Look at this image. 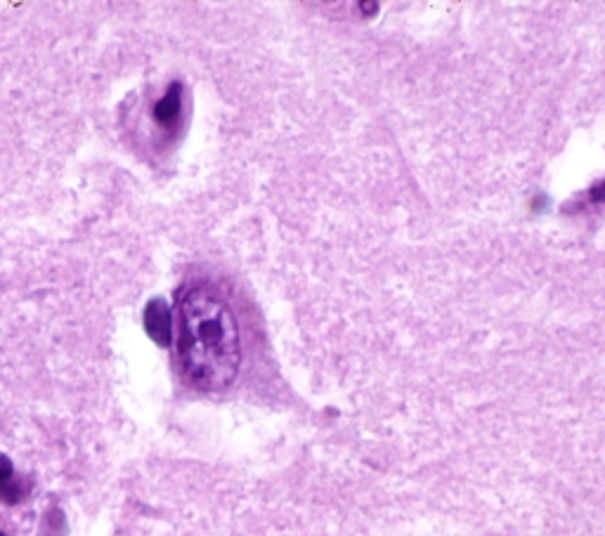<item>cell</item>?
<instances>
[{"instance_id": "cell-1", "label": "cell", "mask_w": 605, "mask_h": 536, "mask_svg": "<svg viewBox=\"0 0 605 536\" xmlns=\"http://www.w3.org/2000/svg\"><path fill=\"white\" fill-rule=\"evenodd\" d=\"M178 362L182 378L201 392L230 388L242 366V338L234 312L208 289H190L180 300Z\"/></svg>"}, {"instance_id": "cell-2", "label": "cell", "mask_w": 605, "mask_h": 536, "mask_svg": "<svg viewBox=\"0 0 605 536\" xmlns=\"http://www.w3.org/2000/svg\"><path fill=\"white\" fill-rule=\"evenodd\" d=\"M145 331L159 348H168L173 341V315L171 305L164 298L149 300L145 307Z\"/></svg>"}, {"instance_id": "cell-3", "label": "cell", "mask_w": 605, "mask_h": 536, "mask_svg": "<svg viewBox=\"0 0 605 536\" xmlns=\"http://www.w3.org/2000/svg\"><path fill=\"white\" fill-rule=\"evenodd\" d=\"M180 109H182V86L180 83H173V86L166 90V95L154 104V111H152L154 121L161 123V126H168V123L178 119Z\"/></svg>"}, {"instance_id": "cell-4", "label": "cell", "mask_w": 605, "mask_h": 536, "mask_svg": "<svg viewBox=\"0 0 605 536\" xmlns=\"http://www.w3.org/2000/svg\"><path fill=\"white\" fill-rule=\"evenodd\" d=\"M12 475H15V466H12L10 456L0 454V492H3V487L12 480Z\"/></svg>"}, {"instance_id": "cell-5", "label": "cell", "mask_w": 605, "mask_h": 536, "mask_svg": "<svg viewBox=\"0 0 605 536\" xmlns=\"http://www.w3.org/2000/svg\"><path fill=\"white\" fill-rule=\"evenodd\" d=\"M591 196H594L596 201H603L605 204V182H601V185H596L594 189H591Z\"/></svg>"}, {"instance_id": "cell-6", "label": "cell", "mask_w": 605, "mask_h": 536, "mask_svg": "<svg viewBox=\"0 0 605 536\" xmlns=\"http://www.w3.org/2000/svg\"><path fill=\"white\" fill-rule=\"evenodd\" d=\"M0 536H5V534H3V532H0Z\"/></svg>"}]
</instances>
